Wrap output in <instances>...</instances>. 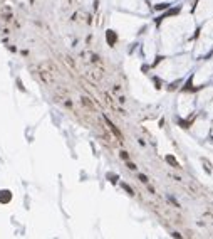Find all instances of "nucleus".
Masks as SVG:
<instances>
[{
    "label": "nucleus",
    "mask_w": 213,
    "mask_h": 239,
    "mask_svg": "<svg viewBox=\"0 0 213 239\" xmlns=\"http://www.w3.org/2000/svg\"><path fill=\"white\" fill-rule=\"evenodd\" d=\"M106 41H108V44L111 46H116V42H118V34H116L112 29H109V30H106Z\"/></svg>",
    "instance_id": "obj_1"
},
{
    "label": "nucleus",
    "mask_w": 213,
    "mask_h": 239,
    "mask_svg": "<svg viewBox=\"0 0 213 239\" xmlns=\"http://www.w3.org/2000/svg\"><path fill=\"white\" fill-rule=\"evenodd\" d=\"M104 120H106V123H108V126L111 128L112 135H116V137H118V140H119V141H123V135H121V131L118 130V126H114V123H112V121L109 120V118H106V116H104Z\"/></svg>",
    "instance_id": "obj_2"
},
{
    "label": "nucleus",
    "mask_w": 213,
    "mask_h": 239,
    "mask_svg": "<svg viewBox=\"0 0 213 239\" xmlns=\"http://www.w3.org/2000/svg\"><path fill=\"white\" fill-rule=\"evenodd\" d=\"M10 199H12V194H10L9 190H2V192H0V202L5 204V202H9Z\"/></svg>",
    "instance_id": "obj_3"
},
{
    "label": "nucleus",
    "mask_w": 213,
    "mask_h": 239,
    "mask_svg": "<svg viewBox=\"0 0 213 239\" xmlns=\"http://www.w3.org/2000/svg\"><path fill=\"white\" fill-rule=\"evenodd\" d=\"M166 162H168V163H171V165L175 167V169H180V163H178V160H176L173 155H168V157H166Z\"/></svg>",
    "instance_id": "obj_4"
},
{
    "label": "nucleus",
    "mask_w": 213,
    "mask_h": 239,
    "mask_svg": "<svg viewBox=\"0 0 213 239\" xmlns=\"http://www.w3.org/2000/svg\"><path fill=\"white\" fill-rule=\"evenodd\" d=\"M191 81H193V78H190V79L186 81V84H184L183 91H196V88H193V84H191Z\"/></svg>",
    "instance_id": "obj_5"
},
{
    "label": "nucleus",
    "mask_w": 213,
    "mask_h": 239,
    "mask_svg": "<svg viewBox=\"0 0 213 239\" xmlns=\"http://www.w3.org/2000/svg\"><path fill=\"white\" fill-rule=\"evenodd\" d=\"M168 3H159V5H154V10H165V9H168Z\"/></svg>",
    "instance_id": "obj_6"
},
{
    "label": "nucleus",
    "mask_w": 213,
    "mask_h": 239,
    "mask_svg": "<svg viewBox=\"0 0 213 239\" xmlns=\"http://www.w3.org/2000/svg\"><path fill=\"white\" fill-rule=\"evenodd\" d=\"M178 12H180V9H173V10H169V12L166 14L165 17H169V15H176V14H178ZM165 17H163V19H165Z\"/></svg>",
    "instance_id": "obj_7"
},
{
    "label": "nucleus",
    "mask_w": 213,
    "mask_h": 239,
    "mask_svg": "<svg viewBox=\"0 0 213 239\" xmlns=\"http://www.w3.org/2000/svg\"><path fill=\"white\" fill-rule=\"evenodd\" d=\"M123 187H124V190H126V192H127V194H129V195H134V194H133V189H131V187H129V185H127V184H123Z\"/></svg>",
    "instance_id": "obj_8"
},
{
    "label": "nucleus",
    "mask_w": 213,
    "mask_h": 239,
    "mask_svg": "<svg viewBox=\"0 0 213 239\" xmlns=\"http://www.w3.org/2000/svg\"><path fill=\"white\" fill-rule=\"evenodd\" d=\"M180 83H181V81H176V83H171V84L168 86V90H171V91H173V90H176V86H178Z\"/></svg>",
    "instance_id": "obj_9"
},
{
    "label": "nucleus",
    "mask_w": 213,
    "mask_h": 239,
    "mask_svg": "<svg viewBox=\"0 0 213 239\" xmlns=\"http://www.w3.org/2000/svg\"><path fill=\"white\" fill-rule=\"evenodd\" d=\"M180 125H181L183 128H190V125H191V120H190V121H180Z\"/></svg>",
    "instance_id": "obj_10"
},
{
    "label": "nucleus",
    "mask_w": 213,
    "mask_h": 239,
    "mask_svg": "<svg viewBox=\"0 0 213 239\" xmlns=\"http://www.w3.org/2000/svg\"><path fill=\"white\" fill-rule=\"evenodd\" d=\"M139 180L143 182V184H146V182H148V177H146V175H143V173H141V175H139Z\"/></svg>",
    "instance_id": "obj_11"
},
{
    "label": "nucleus",
    "mask_w": 213,
    "mask_h": 239,
    "mask_svg": "<svg viewBox=\"0 0 213 239\" xmlns=\"http://www.w3.org/2000/svg\"><path fill=\"white\" fill-rule=\"evenodd\" d=\"M121 158H124V160H129V155H127V152H121Z\"/></svg>",
    "instance_id": "obj_12"
},
{
    "label": "nucleus",
    "mask_w": 213,
    "mask_h": 239,
    "mask_svg": "<svg viewBox=\"0 0 213 239\" xmlns=\"http://www.w3.org/2000/svg\"><path fill=\"white\" fill-rule=\"evenodd\" d=\"M127 167H129L131 170H136V165H134L133 162H129V160H127Z\"/></svg>",
    "instance_id": "obj_13"
}]
</instances>
